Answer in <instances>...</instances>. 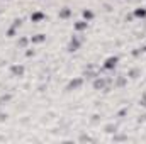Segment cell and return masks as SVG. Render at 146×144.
<instances>
[{"label":"cell","instance_id":"cell-1","mask_svg":"<svg viewBox=\"0 0 146 144\" xmlns=\"http://www.w3.org/2000/svg\"><path fill=\"white\" fill-rule=\"evenodd\" d=\"M117 63H119V58L117 56H109V58H106V61H104V70H107V71H112L115 66H117Z\"/></svg>","mask_w":146,"mask_h":144},{"label":"cell","instance_id":"cell-2","mask_svg":"<svg viewBox=\"0 0 146 144\" xmlns=\"http://www.w3.org/2000/svg\"><path fill=\"white\" fill-rule=\"evenodd\" d=\"M80 46H82V39H78L76 36H73L72 39H70V42H68V51H70V53H75V51L80 49Z\"/></svg>","mask_w":146,"mask_h":144},{"label":"cell","instance_id":"cell-3","mask_svg":"<svg viewBox=\"0 0 146 144\" xmlns=\"http://www.w3.org/2000/svg\"><path fill=\"white\" fill-rule=\"evenodd\" d=\"M44 19H46V14H44L42 10H34V12L31 14V22H34V24L42 22Z\"/></svg>","mask_w":146,"mask_h":144},{"label":"cell","instance_id":"cell-4","mask_svg":"<svg viewBox=\"0 0 146 144\" xmlns=\"http://www.w3.org/2000/svg\"><path fill=\"white\" fill-rule=\"evenodd\" d=\"M73 29H75L76 32H83V31H87V29H88V22H87L85 19H82V20H76V22L73 24Z\"/></svg>","mask_w":146,"mask_h":144},{"label":"cell","instance_id":"cell-5","mask_svg":"<svg viewBox=\"0 0 146 144\" xmlns=\"http://www.w3.org/2000/svg\"><path fill=\"white\" fill-rule=\"evenodd\" d=\"M24 71H26V68H24L22 65H12V66H10V73H12L14 76H22Z\"/></svg>","mask_w":146,"mask_h":144},{"label":"cell","instance_id":"cell-6","mask_svg":"<svg viewBox=\"0 0 146 144\" xmlns=\"http://www.w3.org/2000/svg\"><path fill=\"white\" fill-rule=\"evenodd\" d=\"M133 17L134 19H146V9L145 7H136L133 10Z\"/></svg>","mask_w":146,"mask_h":144},{"label":"cell","instance_id":"cell-7","mask_svg":"<svg viewBox=\"0 0 146 144\" xmlns=\"http://www.w3.org/2000/svg\"><path fill=\"white\" fill-rule=\"evenodd\" d=\"M83 85V78H73L72 81L68 83V90H76Z\"/></svg>","mask_w":146,"mask_h":144},{"label":"cell","instance_id":"cell-8","mask_svg":"<svg viewBox=\"0 0 146 144\" xmlns=\"http://www.w3.org/2000/svg\"><path fill=\"white\" fill-rule=\"evenodd\" d=\"M29 41H31V44H42L46 41V36L44 34H34V36L29 37Z\"/></svg>","mask_w":146,"mask_h":144},{"label":"cell","instance_id":"cell-9","mask_svg":"<svg viewBox=\"0 0 146 144\" xmlns=\"http://www.w3.org/2000/svg\"><path fill=\"white\" fill-rule=\"evenodd\" d=\"M82 17L87 20V22H90V20H94V17H95V14H94V10H90V9H85L83 12H82Z\"/></svg>","mask_w":146,"mask_h":144},{"label":"cell","instance_id":"cell-10","mask_svg":"<svg viewBox=\"0 0 146 144\" xmlns=\"http://www.w3.org/2000/svg\"><path fill=\"white\" fill-rule=\"evenodd\" d=\"M60 19H70L72 17V9H68V7H63L61 10H60Z\"/></svg>","mask_w":146,"mask_h":144},{"label":"cell","instance_id":"cell-11","mask_svg":"<svg viewBox=\"0 0 146 144\" xmlns=\"http://www.w3.org/2000/svg\"><path fill=\"white\" fill-rule=\"evenodd\" d=\"M94 88H95V90H104V88H106V80H102V78L99 76V78L94 81Z\"/></svg>","mask_w":146,"mask_h":144},{"label":"cell","instance_id":"cell-12","mask_svg":"<svg viewBox=\"0 0 146 144\" xmlns=\"http://www.w3.org/2000/svg\"><path fill=\"white\" fill-rule=\"evenodd\" d=\"M29 42H31V41H29V37H21V39L17 41V46H19V48H26Z\"/></svg>","mask_w":146,"mask_h":144},{"label":"cell","instance_id":"cell-13","mask_svg":"<svg viewBox=\"0 0 146 144\" xmlns=\"http://www.w3.org/2000/svg\"><path fill=\"white\" fill-rule=\"evenodd\" d=\"M15 32H17V27H15V26H10L9 31H7V37H14L15 36Z\"/></svg>","mask_w":146,"mask_h":144},{"label":"cell","instance_id":"cell-14","mask_svg":"<svg viewBox=\"0 0 146 144\" xmlns=\"http://www.w3.org/2000/svg\"><path fill=\"white\" fill-rule=\"evenodd\" d=\"M117 131V126H112V124H109V126H106V132H109V134H112V132H115Z\"/></svg>","mask_w":146,"mask_h":144},{"label":"cell","instance_id":"cell-15","mask_svg":"<svg viewBox=\"0 0 146 144\" xmlns=\"http://www.w3.org/2000/svg\"><path fill=\"white\" fill-rule=\"evenodd\" d=\"M138 70H131V71H129V76H131V78H136V75H138Z\"/></svg>","mask_w":146,"mask_h":144},{"label":"cell","instance_id":"cell-16","mask_svg":"<svg viewBox=\"0 0 146 144\" xmlns=\"http://www.w3.org/2000/svg\"><path fill=\"white\" fill-rule=\"evenodd\" d=\"M21 22H22V20H21V19H15V20H14V24H12V26H15V27H21Z\"/></svg>","mask_w":146,"mask_h":144},{"label":"cell","instance_id":"cell-17","mask_svg":"<svg viewBox=\"0 0 146 144\" xmlns=\"http://www.w3.org/2000/svg\"><path fill=\"white\" fill-rule=\"evenodd\" d=\"M26 56H27V58L34 56V51H33V49H27V51H26Z\"/></svg>","mask_w":146,"mask_h":144},{"label":"cell","instance_id":"cell-18","mask_svg":"<svg viewBox=\"0 0 146 144\" xmlns=\"http://www.w3.org/2000/svg\"><path fill=\"white\" fill-rule=\"evenodd\" d=\"M141 105H143V107H146V97L143 98V100H141Z\"/></svg>","mask_w":146,"mask_h":144}]
</instances>
